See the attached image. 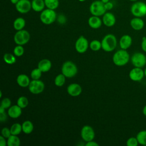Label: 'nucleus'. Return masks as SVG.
<instances>
[{"instance_id":"f257e3e1","label":"nucleus","mask_w":146,"mask_h":146,"mask_svg":"<svg viewBox=\"0 0 146 146\" xmlns=\"http://www.w3.org/2000/svg\"><path fill=\"white\" fill-rule=\"evenodd\" d=\"M130 56L126 50L120 49L115 52L112 56L113 63L117 66H123L126 65L129 61Z\"/></svg>"},{"instance_id":"f03ea898","label":"nucleus","mask_w":146,"mask_h":146,"mask_svg":"<svg viewBox=\"0 0 146 146\" xmlns=\"http://www.w3.org/2000/svg\"><path fill=\"white\" fill-rule=\"evenodd\" d=\"M101 43L102 48L104 51L111 52L116 47L117 39L113 34H108L103 37Z\"/></svg>"},{"instance_id":"7ed1b4c3","label":"nucleus","mask_w":146,"mask_h":146,"mask_svg":"<svg viewBox=\"0 0 146 146\" xmlns=\"http://www.w3.org/2000/svg\"><path fill=\"white\" fill-rule=\"evenodd\" d=\"M56 19V14L54 10L46 8L40 12V20L44 25H51L55 21Z\"/></svg>"},{"instance_id":"20e7f679","label":"nucleus","mask_w":146,"mask_h":146,"mask_svg":"<svg viewBox=\"0 0 146 146\" xmlns=\"http://www.w3.org/2000/svg\"><path fill=\"white\" fill-rule=\"evenodd\" d=\"M62 73L66 77L71 78L75 76L78 73L76 65L71 61L65 62L62 66Z\"/></svg>"},{"instance_id":"39448f33","label":"nucleus","mask_w":146,"mask_h":146,"mask_svg":"<svg viewBox=\"0 0 146 146\" xmlns=\"http://www.w3.org/2000/svg\"><path fill=\"white\" fill-rule=\"evenodd\" d=\"M131 13L136 17L141 18L146 15V3L142 1L135 2L131 7Z\"/></svg>"},{"instance_id":"423d86ee","label":"nucleus","mask_w":146,"mask_h":146,"mask_svg":"<svg viewBox=\"0 0 146 146\" xmlns=\"http://www.w3.org/2000/svg\"><path fill=\"white\" fill-rule=\"evenodd\" d=\"M90 12L92 15L95 16H103L106 12L104 7V3L101 1H95L91 3L90 6Z\"/></svg>"},{"instance_id":"0eeeda50","label":"nucleus","mask_w":146,"mask_h":146,"mask_svg":"<svg viewBox=\"0 0 146 146\" xmlns=\"http://www.w3.org/2000/svg\"><path fill=\"white\" fill-rule=\"evenodd\" d=\"M30 39V34L26 30L17 31L14 36V40L17 45H24L29 42Z\"/></svg>"},{"instance_id":"6e6552de","label":"nucleus","mask_w":146,"mask_h":146,"mask_svg":"<svg viewBox=\"0 0 146 146\" xmlns=\"http://www.w3.org/2000/svg\"><path fill=\"white\" fill-rule=\"evenodd\" d=\"M131 61L135 67L143 68L146 64V55L142 52H135L132 55Z\"/></svg>"},{"instance_id":"1a4fd4ad","label":"nucleus","mask_w":146,"mask_h":146,"mask_svg":"<svg viewBox=\"0 0 146 146\" xmlns=\"http://www.w3.org/2000/svg\"><path fill=\"white\" fill-rule=\"evenodd\" d=\"M28 88L31 93L33 94H39L43 91L44 89V84L39 79H33L30 82Z\"/></svg>"},{"instance_id":"9d476101","label":"nucleus","mask_w":146,"mask_h":146,"mask_svg":"<svg viewBox=\"0 0 146 146\" xmlns=\"http://www.w3.org/2000/svg\"><path fill=\"white\" fill-rule=\"evenodd\" d=\"M80 135L82 139L86 142H87L94 140L95 133L92 127L86 125L82 127L80 132Z\"/></svg>"},{"instance_id":"9b49d317","label":"nucleus","mask_w":146,"mask_h":146,"mask_svg":"<svg viewBox=\"0 0 146 146\" xmlns=\"http://www.w3.org/2000/svg\"><path fill=\"white\" fill-rule=\"evenodd\" d=\"M89 47L88 40L84 36H80L75 42V48L76 51L80 54L87 51Z\"/></svg>"},{"instance_id":"f8f14e48","label":"nucleus","mask_w":146,"mask_h":146,"mask_svg":"<svg viewBox=\"0 0 146 146\" xmlns=\"http://www.w3.org/2000/svg\"><path fill=\"white\" fill-rule=\"evenodd\" d=\"M15 6L16 10L21 14H26L32 9L31 1L30 0H19Z\"/></svg>"},{"instance_id":"ddd939ff","label":"nucleus","mask_w":146,"mask_h":146,"mask_svg":"<svg viewBox=\"0 0 146 146\" xmlns=\"http://www.w3.org/2000/svg\"><path fill=\"white\" fill-rule=\"evenodd\" d=\"M144 76V72L142 68L134 67L129 72V78L133 82H140Z\"/></svg>"},{"instance_id":"4468645a","label":"nucleus","mask_w":146,"mask_h":146,"mask_svg":"<svg viewBox=\"0 0 146 146\" xmlns=\"http://www.w3.org/2000/svg\"><path fill=\"white\" fill-rule=\"evenodd\" d=\"M68 94L73 97L79 96L82 92V88L78 83H71L69 84L67 88Z\"/></svg>"},{"instance_id":"2eb2a0df","label":"nucleus","mask_w":146,"mask_h":146,"mask_svg":"<svg viewBox=\"0 0 146 146\" xmlns=\"http://www.w3.org/2000/svg\"><path fill=\"white\" fill-rule=\"evenodd\" d=\"M102 22L106 26L108 27H112L116 23L115 16L112 13L106 12L103 15Z\"/></svg>"},{"instance_id":"dca6fc26","label":"nucleus","mask_w":146,"mask_h":146,"mask_svg":"<svg viewBox=\"0 0 146 146\" xmlns=\"http://www.w3.org/2000/svg\"><path fill=\"white\" fill-rule=\"evenodd\" d=\"M132 43V37L128 34L121 36L119 40V46L121 49L127 50L131 47Z\"/></svg>"},{"instance_id":"f3484780","label":"nucleus","mask_w":146,"mask_h":146,"mask_svg":"<svg viewBox=\"0 0 146 146\" xmlns=\"http://www.w3.org/2000/svg\"><path fill=\"white\" fill-rule=\"evenodd\" d=\"M131 27L136 31L142 30L144 27V22L140 17H135L130 21Z\"/></svg>"},{"instance_id":"a211bd4d","label":"nucleus","mask_w":146,"mask_h":146,"mask_svg":"<svg viewBox=\"0 0 146 146\" xmlns=\"http://www.w3.org/2000/svg\"><path fill=\"white\" fill-rule=\"evenodd\" d=\"M22 109L17 104L11 106L8 108L7 115L13 119H16L19 117L22 114Z\"/></svg>"},{"instance_id":"6ab92c4d","label":"nucleus","mask_w":146,"mask_h":146,"mask_svg":"<svg viewBox=\"0 0 146 146\" xmlns=\"http://www.w3.org/2000/svg\"><path fill=\"white\" fill-rule=\"evenodd\" d=\"M102 20L98 16L92 15L90 17L88 20L89 26L94 29L100 28L102 25Z\"/></svg>"},{"instance_id":"aec40b11","label":"nucleus","mask_w":146,"mask_h":146,"mask_svg":"<svg viewBox=\"0 0 146 146\" xmlns=\"http://www.w3.org/2000/svg\"><path fill=\"white\" fill-rule=\"evenodd\" d=\"M51 66V62L48 59H43L40 60L38 64V68H39L42 72H48L50 70Z\"/></svg>"},{"instance_id":"412c9836","label":"nucleus","mask_w":146,"mask_h":146,"mask_svg":"<svg viewBox=\"0 0 146 146\" xmlns=\"http://www.w3.org/2000/svg\"><path fill=\"white\" fill-rule=\"evenodd\" d=\"M30 80L26 74H19L17 78V83L21 87H27L29 86Z\"/></svg>"},{"instance_id":"4be33fe9","label":"nucleus","mask_w":146,"mask_h":146,"mask_svg":"<svg viewBox=\"0 0 146 146\" xmlns=\"http://www.w3.org/2000/svg\"><path fill=\"white\" fill-rule=\"evenodd\" d=\"M46 7L44 0H32L31 7L32 9L36 12H41Z\"/></svg>"},{"instance_id":"5701e85b","label":"nucleus","mask_w":146,"mask_h":146,"mask_svg":"<svg viewBox=\"0 0 146 146\" xmlns=\"http://www.w3.org/2000/svg\"><path fill=\"white\" fill-rule=\"evenodd\" d=\"M26 25V21L22 17L17 18L13 22V27L14 29L17 30H23Z\"/></svg>"},{"instance_id":"b1692460","label":"nucleus","mask_w":146,"mask_h":146,"mask_svg":"<svg viewBox=\"0 0 146 146\" xmlns=\"http://www.w3.org/2000/svg\"><path fill=\"white\" fill-rule=\"evenodd\" d=\"M22 131L25 134H30L34 129V125L30 120H26L22 124Z\"/></svg>"},{"instance_id":"393cba45","label":"nucleus","mask_w":146,"mask_h":146,"mask_svg":"<svg viewBox=\"0 0 146 146\" xmlns=\"http://www.w3.org/2000/svg\"><path fill=\"white\" fill-rule=\"evenodd\" d=\"M20 145L21 140L17 135H11L7 139V146H19Z\"/></svg>"},{"instance_id":"a878e982","label":"nucleus","mask_w":146,"mask_h":146,"mask_svg":"<svg viewBox=\"0 0 146 146\" xmlns=\"http://www.w3.org/2000/svg\"><path fill=\"white\" fill-rule=\"evenodd\" d=\"M139 144L142 145H146V130H142L139 131L136 135Z\"/></svg>"},{"instance_id":"bb28decb","label":"nucleus","mask_w":146,"mask_h":146,"mask_svg":"<svg viewBox=\"0 0 146 146\" xmlns=\"http://www.w3.org/2000/svg\"><path fill=\"white\" fill-rule=\"evenodd\" d=\"M46 8L51 10L56 9L59 5V0H44Z\"/></svg>"},{"instance_id":"cd10ccee","label":"nucleus","mask_w":146,"mask_h":146,"mask_svg":"<svg viewBox=\"0 0 146 146\" xmlns=\"http://www.w3.org/2000/svg\"><path fill=\"white\" fill-rule=\"evenodd\" d=\"M10 128L11 135H18L22 131V124L18 123H14Z\"/></svg>"},{"instance_id":"c85d7f7f","label":"nucleus","mask_w":146,"mask_h":146,"mask_svg":"<svg viewBox=\"0 0 146 146\" xmlns=\"http://www.w3.org/2000/svg\"><path fill=\"white\" fill-rule=\"evenodd\" d=\"M66 76L62 73L58 74L54 79V84L55 86L58 87H62L63 86L66 81Z\"/></svg>"},{"instance_id":"c756f323","label":"nucleus","mask_w":146,"mask_h":146,"mask_svg":"<svg viewBox=\"0 0 146 146\" xmlns=\"http://www.w3.org/2000/svg\"><path fill=\"white\" fill-rule=\"evenodd\" d=\"M3 60L5 62L9 64H13L16 62L15 55L10 53H6L3 55Z\"/></svg>"},{"instance_id":"7c9ffc66","label":"nucleus","mask_w":146,"mask_h":146,"mask_svg":"<svg viewBox=\"0 0 146 146\" xmlns=\"http://www.w3.org/2000/svg\"><path fill=\"white\" fill-rule=\"evenodd\" d=\"M17 104L21 108H25L29 104V100L27 97L25 96H21L17 99Z\"/></svg>"},{"instance_id":"2f4dec72","label":"nucleus","mask_w":146,"mask_h":146,"mask_svg":"<svg viewBox=\"0 0 146 146\" xmlns=\"http://www.w3.org/2000/svg\"><path fill=\"white\" fill-rule=\"evenodd\" d=\"M90 48L94 51H98L102 48V43L98 40H93L89 44Z\"/></svg>"},{"instance_id":"473e14b6","label":"nucleus","mask_w":146,"mask_h":146,"mask_svg":"<svg viewBox=\"0 0 146 146\" xmlns=\"http://www.w3.org/2000/svg\"><path fill=\"white\" fill-rule=\"evenodd\" d=\"M42 72L39 68H36L33 69L30 74V76L32 79L37 80L39 79L42 76Z\"/></svg>"},{"instance_id":"72a5a7b5","label":"nucleus","mask_w":146,"mask_h":146,"mask_svg":"<svg viewBox=\"0 0 146 146\" xmlns=\"http://www.w3.org/2000/svg\"><path fill=\"white\" fill-rule=\"evenodd\" d=\"M13 52L15 56L20 57L24 54V48L22 45H17L14 47Z\"/></svg>"},{"instance_id":"f704fd0d","label":"nucleus","mask_w":146,"mask_h":146,"mask_svg":"<svg viewBox=\"0 0 146 146\" xmlns=\"http://www.w3.org/2000/svg\"><path fill=\"white\" fill-rule=\"evenodd\" d=\"M11 102L10 99L8 98H5L1 100V106L3 107L5 109H7L11 106Z\"/></svg>"},{"instance_id":"c9c22d12","label":"nucleus","mask_w":146,"mask_h":146,"mask_svg":"<svg viewBox=\"0 0 146 146\" xmlns=\"http://www.w3.org/2000/svg\"><path fill=\"white\" fill-rule=\"evenodd\" d=\"M139 144L136 137H131L126 141L127 146H137Z\"/></svg>"},{"instance_id":"e433bc0d","label":"nucleus","mask_w":146,"mask_h":146,"mask_svg":"<svg viewBox=\"0 0 146 146\" xmlns=\"http://www.w3.org/2000/svg\"><path fill=\"white\" fill-rule=\"evenodd\" d=\"M1 135L6 139L9 137L11 135L10 128H9L7 127H3L1 131Z\"/></svg>"},{"instance_id":"4c0bfd02","label":"nucleus","mask_w":146,"mask_h":146,"mask_svg":"<svg viewBox=\"0 0 146 146\" xmlns=\"http://www.w3.org/2000/svg\"><path fill=\"white\" fill-rule=\"evenodd\" d=\"M141 47L143 51L146 52V37L144 36L142 38L141 43Z\"/></svg>"},{"instance_id":"58836bf2","label":"nucleus","mask_w":146,"mask_h":146,"mask_svg":"<svg viewBox=\"0 0 146 146\" xmlns=\"http://www.w3.org/2000/svg\"><path fill=\"white\" fill-rule=\"evenodd\" d=\"M113 3L112 2H110V1L107 2V3H104V7H105L106 11L111 10L113 8Z\"/></svg>"},{"instance_id":"ea45409f","label":"nucleus","mask_w":146,"mask_h":146,"mask_svg":"<svg viewBox=\"0 0 146 146\" xmlns=\"http://www.w3.org/2000/svg\"><path fill=\"white\" fill-rule=\"evenodd\" d=\"M0 145L1 146L7 145V140H6V138L2 135L0 136Z\"/></svg>"},{"instance_id":"a19ab883","label":"nucleus","mask_w":146,"mask_h":146,"mask_svg":"<svg viewBox=\"0 0 146 146\" xmlns=\"http://www.w3.org/2000/svg\"><path fill=\"white\" fill-rule=\"evenodd\" d=\"M85 145L86 146H99V144L93 140H91V141L86 142V144H85Z\"/></svg>"},{"instance_id":"79ce46f5","label":"nucleus","mask_w":146,"mask_h":146,"mask_svg":"<svg viewBox=\"0 0 146 146\" xmlns=\"http://www.w3.org/2000/svg\"><path fill=\"white\" fill-rule=\"evenodd\" d=\"M7 120V115L5 112L2 113H0V120L1 122L5 121Z\"/></svg>"},{"instance_id":"37998d69","label":"nucleus","mask_w":146,"mask_h":146,"mask_svg":"<svg viewBox=\"0 0 146 146\" xmlns=\"http://www.w3.org/2000/svg\"><path fill=\"white\" fill-rule=\"evenodd\" d=\"M142 112H143V114L146 116V105L144 106L143 110H142Z\"/></svg>"},{"instance_id":"c03bdc74","label":"nucleus","mask_w":146,"mask_h":146,"mask_svg":"<svg viewBox=\"0 0 146 146\" xmlns=\"http://www.w3.org/2000/svg\"><path fill=\"white\" fill-rule=\"evenodd\" d=\"M10 2H11V3H12V4H14V5H15L19 0H10Z\"/></svg>"},{"instance_id":"a18cd8bd","label":"nucleus","mask_w":146,"mask_h":146,"mask_svg":"<svg viewBox=\"0 0 146 146\" xmlns=\"http://www.w3.org/2000/svg\"><path fill=\"white\" fill-rule=\"evenodd\" d=\"M103 3H107V2H109L110 1V0H100Z\"/></svg>"},{"instance_id":"49530a36","label":"nucleus","mask_w":146,"mask_h":146,"mask_svg":"<svg viewBox=\"0 0 146 146\" xmlns=\"http://www.w3.org/2000/svg\"><path fill=\"white\" fill-rule=\"evenodd\" d=\"M144 76H145V77H146V68L144 69Z\"/></svg>"},{"instance_id":"de8ad7c7","label":"nucleus","mask_w":146,"mask_h":146,"mask_svg":"<svg viewBox=\"0 0 146 146\" xmlns=\"http://www.w3.org/2000/svg\"><path fill=\"white\" fill-rule=\"evenodd\" d=\"M130 1H132V2H136L137 1V0H129Z\"/></svg>"},{"instance_id":"09e8293b","label":"nucleus","mask_w":146,"mask_h":146,"mask_svg":"<svg viewBox=\"0 0 146 146\" xmlns=\"http://www.w3.org/2000/svg\"><path fill=\"white\" fill-rule=\"evenodd\" d=\"M79 2H84L85 1H86V0H78Z\"/></svg>"},{"instance_id":"8fccbe9b","label":"nucleus","mask_w":146,"mask_h":146,"mask_svg":"<svg viewBox=\"0 0 146 146\" xmlns=\"http://www.w3.org/2000/svg\"><path fill=\"white\" fill-rule=\"evenodd\" d=\"M2 91H1V96H0V98H2Z\"/></svg>"}]
</instances>
